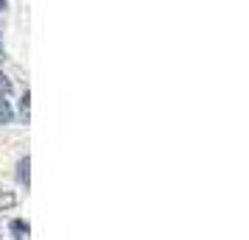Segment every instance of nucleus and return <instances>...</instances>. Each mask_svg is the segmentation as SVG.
<instances>
[{
    "label": "nucleus",
    "mask_w": 249,
    "mask_h": 240,
    "mask_svg": "<svg viewBox=\"0 0 249 240\" xmlns=\"http://www.w3.org/2000/svg\"><path fill=\"white\" fill-rule=\"evenodd\" d=\"M14 176H17V182H20L25 190H28V184H31V157H28V154H25V157H20Z\"/></svg>",
    "instance_id": "nucleus-1"
},
{
    "label": "nucleus",
    "mask_w": 249,
    "mask_h": 240,
    "mask_svg": "<svg viewBox=\"0 0 249 240\" xmlns=\"http://www.w3.org/2000/svg\"><path fill=\"white\" fill-rule=\"evenodd\" d=\"M9 229H12V235L17 240L28 238V232H31V226H28V221H23V218H14L12 224H9Z\"/></svg>",
    "instance_id": "nucleus-2"
},
{
    "label": "nucleus",
    "mask_w": 249,
    "mask_h": 240,
    "mask_svg": "<svg viewBox=\"0 0 249 240\" xmlns=\"http://www.w3.org/2000/svg\"><path fill=\"white\" fill-rule=\"evenodd\" d=\"M17 193L14 190H6V187H0V212L3 209H12V207H17Z\"/></svg>",
    "instance_id": "nucleus-3"
},
{
    "label": "nucleus",
    "mask_w": 249,
    "mask_h": 240,
    "mask_svg": "<svg viewBox=\"0 0 249 240\" xmlns=\"http://www.w3.org/2000/svg\"><path fill=\"white\" fill-rule=\"evenodd\" d=\"M17 114H20V120H23V123L31 120V92H28V90H25L23 98H20V109H17Z\"/></svg>",
    "instance_id": "nucleus-4"
},
{
    "label": "nucleus",
    "mask_w": 249,
    "mask_h": 240,
    "mask_svg": "<svg viewBox=\"0 0 249 240\" xmlns=\"http://www.w3.org/2000/svg\"><path fill=\"white\" fill-rule=\"evenodd\" d=\"M12 120H14L12 106H9V101H6V98H0V123H12Z\"/></svg>",
    "instance_id": "nucleus-5"
},
{
    "label": "nucleus",
    "mask_w": 249,
    "mask_h": 240,
    "mask_svg": "<svg viewBox=\"0 0 249 240\" xmlns=\"http://www.w3.org/2000/svg\"><path fill=\"white\" fill-rule=\"evenodd\" d=\"M9 92H12V79L0 70V98H9Z\"/></svg>",
    "instance_id": "nucleus-6"
},
{
    "label": "nucleus",
    "mask_w": 249,
    "mask_h": 240,
    "mask_svg": "<svg viewBox=\"0 0 249 240\" xmlns=\"http://www.w3.org/2000/svg\"><path fill=\"white\" fill-rule=\"evenodd\" d=\"M0 12H6V0H0Z\"/></svg>",
    "instance_id": "nucleus-7"
}]
</instances>
